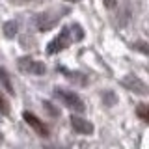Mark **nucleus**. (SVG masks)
<instances>
[{"label":"nucleus","instance_id":"16","mask_svg":"<svg viewBox=\"0 0 149 149\" xmlns=\"http://www.w3.org/2000/svg\"><path fill=\"white\" fill-rule=\"evenodd\" d=\"M17 2H26V0H17Z\"/></svg>","mask_w":149,"mask_h":149},{"label":"nucleus","instance_id":"6","mask_svg":"<svg viewBox=\"0 0 149 149\" xmlns=\"http://www.w3.org/2000/svg\"><path fill=\"white\" fill-rule=\"evenodd\" d=\"M71 127L78 134H84V136H90V134H93V130H95V127H93V123L90 119H84V118L74 116V114L71 116Z\"/></svg>","mask_w":149,"mask_h":149},{"label":"nucleus","instance_id":"12","mask_svg":"<svg viewBox=\"0 0 149 149\" xmlns=\"http://www.w3.org/2000/svg\"><path fill=\"white\" fill-rule=\"evenodd\" d=\"M136 112H138V116H140V119L142 121H149V112H147V104H140L138 108H136Z\"/></svg>","mask_w":149,"mask_h":149},{"label":"nucleus","instance_id":"15","mask_svg":"<svg viewBox=\"0 0 149 149\" xmlns=\"http://www.w3.org/2000/svg\"><path fill=\"white\" fill-rule=\"evenodd\" d=\"M2 140H4V136H2V132H0V143H2Z\"/></svg>","mask_w":149,"mask_h":149},{"label":"nucleus","instance_id":"5","mask_svg":"<svg viewBox=\"0 0 149 149\" xmlns=\"http://www.w3.org/2000/svg\"><path fill=\"white\" fill-rule=\"evenodd\" d=\"M121 86H123L125 90H129V91L136 93V95H143V97H146L147 93H149L147 84L143 82L142 78L134 77V74H127V77H123V78H121Z\"/></svg>","mask_w":149,"mask_h":149},{"label":"nucleus","instance_id":"14","mask_svg":"<svg viewBox=\"0 0 149 149\" xmlns=\"http://www.w3.org/2000/svg\"><path fill=\"white\" fill-rule=\"evenodd\" d=\"M102 2H104L106 8H114L116 6V0H102Z\"/></svg>","mask_w":149,"mask_h":149},{"label":"nucleus","instance_id":"7","mask_svg":"<svg viewBox=\"0 0 149 149\" xmlns=\"http://www.w3.org/2000/svg\"><path fill=\"white\" fill-rule=\"evenodd\" d=\"M22 118H24V121L36 130L37 134H39V136H49V127H47V125L39 118H36V116L30 114V112H24V114H22Z\"/></svg>","mask_w":149,"mask_h":149},{"label":"nucleus","instance_id":"17","mask_svg":"<svg viewBox=\"0 0 149 149\" xmlns=\"http://www.w3.org/2000/svg\"><path fill=\"white\" fill-rule=\"evenodd\" d=\"M69 2H78V0H69Z\"/></svg>","mask_w":149,"mask_h":149},{"label":"nucleus","instance_id":"4","mask_svg":"<svg viewBox=\"0 0 149 149\" xmlns=\"http://www.w3.org/2000/svg\"><path fill=\"white\" fill-rule=\"evenodd\" d=\"M62 11H63V9H60V11H56V13L47 11V13H39V15H36V19H34L36 28H37L39 32H49V30H52V28L58 24V21L63 17V15H60Z\"/></svg>","mask_w":149,"mask_h":149},{"label":"nucleus","instance_id":"10","mask_svg":"<svg viewBox=\"0 0 149 149\" xmlns=\"http://www.w3.org/2000/svg\"><path fill=\"white\" fill-rule=\"evenodd\" d=\"M2 30H4V36H6L8 39H11V37H15L17 32H19V22L17 21H8V22H4Z\"/></svg>","mask_w":149,"mask_h":149},{"label":"nucleus","instance_id":"1","mask_svg":"<svg viewBox=\"0 0 149 149\" xmlns=\"http://www.w3.org/2000/svg\"><path fill=\"white\" fill-rule=\"evenodd\" d=\"M82 37H84V32H82V26L80 24L63 26L62 30H60V34L49 43V47H47V52H49V54H56V52H60V50L67 49L73 41H80Z\"/></svg>","mask_w":149,"mask_h":149},{"label":"nucleus","instance_id":"8","mask_svg":"<svg viewBox=\"0 0 149 149\" xmlns=\"http://www.w3.org/2000/svg\"><path fill=\"white\" fill-rule=\"evenodd\" d=\"M62 73L65 74V78L67 80H71L74 84H78V86H86L88 84V77L82 73H74V71H67V69H62Z\"/></svg>","mask_w":149,"mask_h":149},{"label":"nucleus","instance_id":"9","mask_svg":"<svg viewBox=\"0 0 149 149\" xmlns=\"http://www.w3.org/2000/svg\"><path fill=\"white\" fill-rule=\"evenodd\" d=\"M0 90H6L8 93H11V95H15V88H13L11 80H9V74L6 69L0 67Z\"/></svg>","mask_w":149,"mask_h":149},{"label":"nucleus","instance_id":"11","mask_svg":"<svg viewBox=\"0 0 149 149\" xmlns=\"http://www.w3.org/2000/svg\"><path fill=\"white\" fill-rule=\"evenodd\" d=\"M9 110H11V104H9L8 97L2 93V90H0V114H2V116H8Z\"/></svg>","mask_w":149,"mask_h":149},{"label":"nucleus","instance_id":"2","mask_svg":"<svg viewBox=\"0 0 149 149\" xmlns=\"http://www.w3.org/2000/svg\"><path fill=\"white\" fill-rule=\"evenodd\" d=\"M52 93H54L56 99L62 102L63 106H67L69 110H74V112H84V110H86V106H84V101H82L74 91L62 90V88H56Z\"/></svg>","mask_w":149,"mask_h":149},{"label":"nucleus","instance_id":"3","mask_svg":"<svg viewBox=\"0 0 149 149\" xmlns=\"http://www.w3.org/2000/svg\"><path fill=\"white\" fill-rule=\"evenodd\" d=\"M17 67L21 73L24 74H34V77H43L47 73V65L39 60H34L30 56H22V58L17 60Z\"/></svg>","mask_w":149,"mask_h":149},{"label":"nucleus","instance_id":"13","mask_svg":"<svg viewBox=\"0 0 149 149\" xmlns=\"http://www.w3.org/2000/svg\"><path fill=\"white\" fill-rule=\"evenodd\" d=\"M132 47H134V49H138V50H142L143 54H147V47H146V43H143V41H138V43H134Z\"/></svg>","mask_w":149,"mask_h":149}]
</instances>
